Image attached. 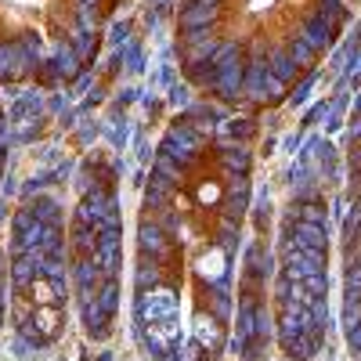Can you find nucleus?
Masks as SVG:
<instances>
[{
    "label": "nucleus",
    "mask_w": 361,
    "mask_h": 361,
    "mask_svg": "<svg viewBox=\"0 0 361 361\" xmlns=\"http://www.w3.org/2000/svg\"><path fill=\"white\" fill-rule=\"evenodd\" d=\"M217 199V184H202L199 188V202H213Z\"/></svg>",
    "instance_id": "1"
}]
</instances>
